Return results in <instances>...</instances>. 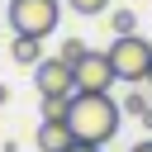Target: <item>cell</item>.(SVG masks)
Wrapping results in <instances>:
<instances>
[{"mask_svg": "<svg viewBox=\"0 0 152 152\" xmlns=\"http://www.w3.org/2000/svg\"><path fill=\"white\" fill-rule=\"evenodd\" d=\"M128 152H152V138H142V142H133Z\"/></svg>", "mask_w": 152, "mask_h": 152, "instance_id": "cell-14", "label": "cell"}, {"mask_svg": "<svg viewBox=\"0 0 152 152\" xmlns=\"http://www.w3.org/2000/svg\"><path fill=\"white\" fill-rule=\"evenodd\" d=\"M138 124H142V128H152V109H147V114H142V119H138Z\"/></svg>", "mask_w": 152, "mask_h": 152, "instance_id": "cell-15", "label": "cell"}, {"mask_svg": "<svg viewBox=\"0 0 152 152\" xmlns=\"http://www.w3.org/2000/svg\"><path fill=\"white\" fill-rule=\"evenodd\" d=\"M57 57H62V62H81V57H86V38H66V43L57 48Z\"/></svg>", "mask_w": 152, "mask_h": 152, "instance_id": "cell-11", "label": "cell"}, {"mask_svg": "<svg viewBox=\"0 0 152 152\" xmlns=\"http://www.w3.org/2000/svg\"><path fill=\"white\" fill-rule=\"evenodd\" d=\"M71 76H76V90H109V86L119 81L109 52H95V48H86V57L71 62Z\"/></svg>", "mask_w": 152, "mask_h": 152, "instance_id": "cell-4", "label": "cell"}, {"mask_svg": "<svg viewBox=\"0 0 152 152\" xmlns=\"http://www.w3.org/2000/svg\"><path fill=\"white\" fill-rule=\"evenodd\" d=\"M119 109H124V114H133V119H142V114L152 109V100H147V90H138V86H133V90L124 95V104H119Z\"/></svg>", "mask_w": 152, "mask_h": 152, "instance_id": "cell-9", "label": "cell"}, {"mask_svg": "<svg viewBox=\"0 0 152 152\" xmlns=\"http://www.w3.org/2000/svg\"><path fill=\"white\" fill-rule=\"evenodd\" d=\"M66 152H100V147H95V142H71Z\"/></svg>", "mask_w": 152, "mask_h": 152, "instance_id": "cell-13", "label": "cell"}, {"mask_svg": "<svg viewBox=\"0 0 152 152\" xmlns=\"http://www.w3.org/2000/svg\"><path fill=\"white\" fill-rule=\"evenodd\" d=\"M76 95V90H71ZM71 95H38V114L43 119H66V100Z\"/></svg>", "mask_w": 152, "mask_h": 152, "instance_id": "cell-8", "label": "cell"}, {"mask_svg": "<svg viewBox=\"0 0 152 152\" xmlns=\"http://www.w3.org/2000/svg\"><path fill=\"white\" fill-rule=\"evenodd\" d=\"M5 100H10V90H5V86H0V104H5Z\"/></svg>", "mask_w": 152, "mask_h": 152, "instance_id": "cell-16", "label": "cell"}, {"mask_svg": "<svg viewBox=\"0 0 152 152\" xmlns=\"http://www.w3.org/2000/svg\"><path fill=\"white\" fill-rule=\"evenodd\" d=\"M33 86H38V95H71V90H76L71 62H62V57H43V62L33 66Z\"/></svg>", "mask_w": 152, "mask_h": 152, "instance_id": "cell-5", "label": "cell"}, {"mask_svg": "<svg viewBox=\"0 0 152 152\" xmlns=\"http://www.w3.org/2000/svg\"><path fill=\"white\" fill-rule=\"evenodd\" d=\"M104 52H109L119 81H128V86L147 81V71H152V43H147V38H138V33H114V43H109Z\"/></svg>", "mask_w": 152, "mask_h": 152, "instance_id": "cell-2", "label": "cell"}, {"mask_svg": "<svg viewBox=\"0 0 152 152\" xmlns=\"http://www.w3.org/2000/svg\"><path fill=\"white\" fill-rule=\"evenodd\" d=\"M109 28H114V33H138L133 10H114V14H109Z\"/></svg>", "mask_w": 152, "mask_h": 152, "instance_id": "cell-10", "label": "cell"}, {"mask_svg": "<svg viewBox=\"0 0 152 152\" xmlns=\"http://www.w3.org/2000/svg\"><path fill=\"white\" fill-rule=\"evenodd\" d=\"M66 5H71L76 14H104V10H109V0H66Z\"/></svg>", "mask_w": 152, "mask_h": 152, "instance_id": "cell-12", "label": "cell"}, {"mask_svg": "<svg viewBox=\"0 0 152 152\" xmlns=\"http://www.w3.org/2000/svg\"><path fill=\"white\" fill-rule=\"evenodd\" d=\"M10 57H14L19 66H38V62H43V38H24V33H14Z\"/></svg>", "mask_w": 152, "mask_h": 152, "instance_id": "cell-7", "label": "cell"}, {"mask_svg": "<svg viewBox=\"0 0 152 152\" xmlns=\"http://www.w3.org/2000/svg\"><path fill=\"white\" fill-rule=\"evenodd\" d=\"M33 142H38V152H66V147L76 142V133H71L66 119H43L38 133H33Z\"/></svg>", "mask_w": 152, "mask_h": 152, "instance_id": "cell-6", "label": "cell"}, {"mask_svg": "<svg viewBox=\"0 0 152 152\" xmlns=\"http://www.w3.org/2000/svg\"><path fill=\"white\" fill-rule=\"evenodd\" d=\"M66 124H71L76 142H95V147H104V142L119 133L124 109H119V100H114L109 90H76V95L66 100Z\"/></svg>", "mask_w": 152, "mask_h": 152, "instance_id": "cell-1", "label": "cell"}, {"mask_svg": "<svg viewBox=\"0 0 152 152\" xmlns=\"http://www.w3.org/2000/svg\"><path fill=\"white\" fill-rule=\"evenodd\" d=\"M62 19V0H10V28L24 38H52Z\"/></svg>", "mask_w": 152, "mask_h": 152, "instance_id": "cell-3", "label": "cell"}, {"mask_svg": "<svg viewBox=\"0 0 152 152\" xmlns=\"http://www.w3.org/2000/svg\"><path fill=\"white\" fill-rule=\"evenodd\" d=\"M147 90H152V71H147Z\"/></svg>", "mask_w": 152, "mask_h": 152, "instance_id": "cell-17", "label": "cell"}]
</instances>
